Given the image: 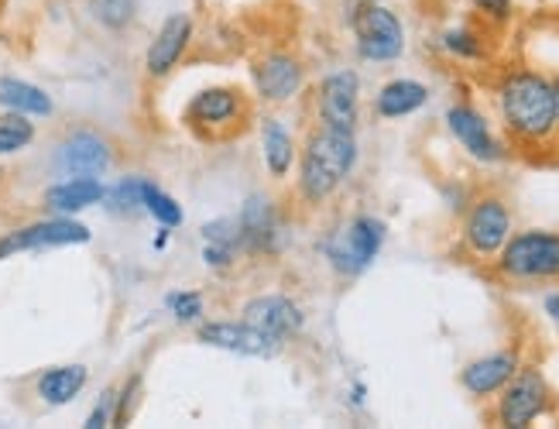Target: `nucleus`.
Returning <instances> with one entry per match:
<instances>
[{"instance_id":"nucleus-1","label":"nucleus","mask_w":559,"mask_h":429,"mask_svg":"<svg viewBox=\"0 0 559 429\" xmlns=\"http://www.w3.org/2000/svg\"><path fill=\"white\" fill-rule=\"evenodd\" d=\"M357 165V138L354 131H340L320 124L299 155V196L309 206L326 203Z\"/></svg>"},{"instance_id":"nucleus-2","label":"nucleus","mask_w":559,"mask_h":429,"mask_svg":"<svg viewBox=\"0 0 559 429\" xmlns=\"http://www.w3.org/2000/svg\"><path fill=\"white\" fill-rule=\"evenodd\" d=\"M501 117L504 128L512 131L519 141H528V145H539V141L556 134V97H552V83L539 73H512L501 90Z\"/></svg>"},{"instance_id":"nucleus-3","label":"nucleus","mask_w":559,"mask_h":429,"mask_svg":"<svg viewBox=\"0 0 559 429\" xmlns=\"http://www.w3.org/2000/svg\"><path fill=\"white\" fill-rule=\"evenodd\" d=\"M498 272L519 282L559 278V234L556 230L512 234L498 251Z\"/></svg>"},{"instance_id":"nucleus-4","label":"nucleus","mask_w":559,"mask_h":429,"mask_svg":"<svg viewBox=\"0 0 559 429\" xmlns=\"http://www.w3.org/2000/svg\"><path fill=\"white\" fill-rule=\"evenodd\" d=\"M381 245H384V224L378 217L360 213V217L347 221L344 227L326 237L323 251H326V261L336 275L354 278L371 269V261L378 258Z\"/></svg>"},{"instance_id":"nucleus-5","label":"nucleus","mask_w":559,"mask_h":429,"mask_svg":"<svg viewBox=\"0 0 559 429\" xmlns=\"http://www.w3.org/2000/svg\"><path fill=\"white\" fill-rule=\"evenodd\" d=\"M354 45L364 62H395L405 52V28L392 8L364 0L350 14Z\"/></svg>"},{"instance_id":"nucleus-6","label":"nucleus","mask_w":559,"mask_h":429,"mask_svg":"<svg viewBox=\"0 0 559 429\" xmlns=\"http://www.w3.org/2000/svg\"><path fill=\"white\" fill-rule=\"evenodd\" d=\"M93 230L86 224H80L76 217H45L35 224L14 227L8 234H0V261H8L14 254L24 251H45V248H76V245H90Z\"/></svg>"},{"instance_id":"nucleus-7","label":"nucleus","mask_w":559,"mask_h":429,"mask_svg":"<svg viewBox=\"0 0 559 429\" xmlns=\"http://www.w3.org/2000/svg\"><path fill=\"white\" fill-rule=\"evenodd\" d=\"M549 409V385L539 368H522L501 389L498 422L508 429H525Z\"/></svg>"},{"instance_id":"nucleus-8","label":"nucleus","mask_w":559,"mask_h":429,"mask_svg":"<svg viewBox=\"0 0 559 429\" xmlns=\"http://www.w3.org/2000/svg\"><path fill=\"white\" fill-rule=\"evenodd\" d=\"M114 162V148L104 134L96 131H72L52 148V169L69 179V176H96L100 179Z\"/></svg>"},{"instance_id":"nucleus-9","label":"nucleus","mask_w":559,"mask_h":429,"mask_svg":"<svg viewBox=\"0 0 559 429\" xmlns=\"http://www.w3.org/2000/svg\"><path fill=\"white\" fill-rule=\"evenodd\" d=\"M512 237V213H508L504 200L498 196H480L464 224V241L477 258H495L504 241Z\"/></svg>"},{"instance_id":"nucleus-10","label":"nucleus","mask_w":559,"mask_h":429,"mask_svg":"<svg viewBox=\"0 0 559 429\" xmlns=\"http://www.w3.org/2000/svg\"><path fill=\"white\" fill-rule=\"evenodd\" d=\"M357 104H360V80L354 69H336L320 83V97L316 110L326 128L354 131L357 128Z\"/></svg>"},{"instance_id":"nucleus-11","label":"nucleus","mask_w":559,"mask_h":429,"mask_svg":"<svg viewBox=\"0 0 559 429\" xmlns=\"http://www.w3.org/2000/svg\"><path fill=\"white\" fill-rule=\"evenodd\" d=\"M189 41H192V17L186 11L168 14L162 21V28L155 32L148 52H144V73L152 80H165L189 52Z\"/></svg>"},{"instance_id":"nucleus-12","label":"nucleus","mask_w":559,"mask_h":429,"mask_svg":"<svg viewBox=\"0 0 559 429\" xmlns=\"http://www.w3.org/2000/svg\"><path fill=\"white\" fill-rule=\"evenodd\" d=\"M200 344L221 347L240 357H275L282 350V341L269 337V333L254 330L251 323H234V320H216V323H200Z\"/></svg>"},{"instance_id":"nucleus-13","label":"nucleus","mask_w":559,"mask_h":429,"mask_svg":"<svg viewBox=\"0 0 559 429\" xmlns=\"http://www.w3.org/2000/svg\"><path fill=\"white\" fill-rule=\"evenodd\" d=\"M254 76V90L264 104H288L306 83V69L296 56L288 52H272L261 62H254L251 69Z\"/></svg>"},{"instance_id":"nucleus-14","label":"nucleus","mask_w":559,"mask_h":429,"mask_svg":"<svg viewBox=\"0 0 559 429\" xmlns=\"http://www.w3.org/2000/svg\"><path fill=\"white\" fill-rule=\"evenodd\" d=\"M240 317H245V323H251L254 330L269 333V337L275 341H288L292 333L302 330V309L299 302H292L288 296H254L245 302V309H240Z\"/></svg>"},{"instance_id":"nucleus-15","label":"nucleus","mask_w":559,"mask_h":429,"mask_svg":"<svg viewBox=\"0 0 559 429\" xmlns=\"http://www.w3.org/2000/svg\"><path fill=\"white\" fill-rule=\"evenodd\" d=\"M245 114V100H240V93L234 86H206L200 90L197 97L189 100L186 107V124L189 128H227L234 124L237 117Z\"/></svg>"},{"instance_id":"nucleus-16","label":"nucleus","mask_w":559,"mask_h":429,"mask_svg":"<svg viewBox=\"0 0 559 429\" xmlns=\"http://www.w3.org/2000/svg\"><path fill=\"white\" fill-rule=\"evenodd\" d=\"M104 193H107V186L96 176H69V179H59L56 186H48L41 193V203L48 213H56V217H76V213L90 206H100Z\"/></svg>"},{"instance_id":"nucleus-17","label":"nucleus","mask_w":559,"mask_h":429,"mask_svg":"<svg viewBox=\"0 0 559 429\" xmlns=\"http://www.w3.org/2000/svg\"><path fill=\"white\" fill-rule=\"evenodd\" d=\"M447 124H450V134L464 145L467 155H474L477 162H498L501 158V145L495 141L488 121L467 104H456L447 110Z\"/></svg>"},{"instance_id":"nucleus-18","label":"nucleus","mask_w":559,"mask_h":429,"mask_svg":"<svg viewBox=\"0 0 559 429\" xmlns=\"http://www.w3.org/2000/svg\"><path fill=\"white\" fill-rule=\"evenodd\" d=\"M515 371H519V354L515 350H498V354H488V357H477V361H471L464 368V374H460V381H464V389L471 395L484 398V395L501 392L508 381H512Z\"/></svg>"},{"instance_id":"nucleus-19","label":"nucleus","mask_w":559,"mask_h":429,"mask_svg":"<svg viewBox=\"0 0 559 429\" xmlns=\"http://www.w3.org/2000/svg\"><path fill=\"white\" fill-rule=\"evenodd\" d=\"M240 237H245V248L251 251H272L278 241V217L269 196H251L237 213Z\"/></svg>"},{"instance_id":"nucleus-20","label":"nucleus","mask_w":559,"mask_h":429,"mask_svg":"<svg viewBox=\"0 0 559 429\" xmlns=\"http://www.w3.org/2000/svg\"><path fill=\"white\" fill-rule=\"evenodd\" d=\"M90 381V368L86 365H59V368H48L38 374L35 381V392L45 405H52V409H59V405H69L72 398H76Z\"/></svg>"},{"instance_id":"nucleus-21","label":"nucleus","mask_w":559,"mask_h":429,"mask_svg":"<svg viewBox=\"0 0 559 429\" xmlns=\"http://www.w3.org/2000/svg\"><path fill=\"white\" fill-rule=\"evenodd\" d=\"M0 110L24 114V117H52L56 100L48 97V90L17 80V76H0Z\"/></svg>"},{"instance_id":"nucleus-22","label":"nucleus","mask_w":559,"mask_h":429,"mask_svg":"<svg viewBox=\"0 0 559 429\" xmlns=\"http://www.w3.org/2000/svg\"><path fill=\"white\" fill-rule=\"evenodd\" d=\"M296 141H292L288 128L278 121V117H264L261 121V158L264 169L272 172V179H285L296 165Z\"/></svg>"},{"instance_id":"nucleus-23","label":"nucleus","mask_w":559,"mask_h":429,"mask_svg":"<svg viewBox=\"0 0 559 429\" xmlns=\"http://www.w3.org/2000/svg\"><path fill=\"white\" fill-rule=\"evenodd\" d=\"M237 248H245V237H240L237 217H221L213 224H203V261L206 269H230Z\"/></svg>"},{"instance_id":"nucleus-24","label":"nucleus","mask_w":559,"mask_h":429,"mask_svg":"<svg viewBox=\"0 0 559 429\" xmlns=\"http://www.w3.org/2000/svg\"><path fill=\"white\" fill-rule=\"evenodd\" d=\"M429 100V90L416 80H392L378 90V100H374V110L384 121H399V117H408L423 110Z\"/></svg>"},{"instance_id":"nucleus-25","label":"nucleus","mask_w":559,"mask_h":429,"mask_svg":"<svg viewBox=\"0 0 559 429\" xmlns=\"http://www.w3.org/2000/svg\"><path fill=\"white\" fill-rule=\"evenodd\" d=\"M35 134H38L35 131V117L4 110V117H0V158L21 155L35 141Z\"/></svg>"},{"instance_id":"nucleus-26","label":"nucleus","mask_w":559,"mask_h":429,"mask_svg":"<svg viewBox=\"0 0 559 429\" xmlns=\"http://www.w3.org/2000/svg\"><path fill=\"white\" fill-rule=\"evenodd\" d=\"M141 206H144V213H148V217H155V224H162L168 230L182 224V206H179V200L168 196L165 189L155 186L152 179L141 182Z\"/></svg>"},{"instance_id":"nucleus-27","label":"nucleus","mask_w":559,"mask_h":429,"mask_svg":"<svg viewBox=\"0 0 559 429\" xmlns=\"http://www.w3.org/2000/svg\"><path fill=\"white\" fill-rule=\"evenodd\" d=\"M141 182H144V176L117 179L114 186H107L100 206L107 213H114V217H134V213H144V206H141Z\"/></svg>"},{"instance_id":"nucleus-28","label":"nucleus","mask_w":559,"mask_h":429,"mask_svg":"<svg viewBox=\"0 0 559 429\" xmlns=\"http://www.w3.org/2000/svg\"><path fill=\"white\" fill-rule=\"evenodd\" d=\"M93 11H96V21H100L104 28L120 32L134 21L138 0H93Z\"/></svg>"},{"instance_id":"nucleus-29","label":"nucleus","mask_w":559,"mask_h":429,"mask_svg":"<svg viewBox=\"0 0 559 429\" xmlns=\"http://www.w3.org/2000/svg\"><path fill=\"white\" fill-rule=\"evenodd\" d=\"M165 306H168V313L176 317V323H200L203 320V296L200 293H189V289L168 293Z\"/></svg>"},{"instance_id":"nucleus-30","label":"nucleus","mask_w":559,"mask_h":429,"mask_svg":"<svg viewBox=\"0 0 559 429\" xmlns=\"http://www.w3.org/2000/svg\"><path fill=\"white\" fill-rule=\"evenodd\" d=\"M443 49L450 56H460V59H480L484 56V45L474 32L467 28H456V32H447L443 35Z\"/></svg>"},{"instance_id":"nucleus-31","label":"nucleus","mask_w":559,"mask_h":429,"mask_svg":"<svg viewBox=\"0 0 559 429\" xmlns=\"http://www.w3.org/2000/svg\"><path fill=\"white\" fill-rule=\"evenodd\" d=\"M114 409H117V392H114V389H107L100 398H96L93 409H90V416H86V429H107V426H114Z\"/></svg>"},{"instance_id":"nucleus-32","label":"nucleus","mask_w":559,"mask_h":429,"mask_svg":"<svg viewBox=\"0 0 559 429\" xmlns=\"http://www.w3.org/2000/svg\"><path fill=\"white\" fill-rule=\"evenodd\" d=\"M138 392H141V378L134 374L131 381H124V389L117 392V409H114V426H124L134 413V402H138Z\"/></svg>"},{"instance_id":"nucleus-33","label":"nucleus","mask_w":559,"mask_h":429,"mask_svg":"<svg viewBox=\"0 0 559 429\" xmlns=\"http://www.w3.org/2000/svg\"><path fill=\"white\" fill-rule=\"evenodd\" d=\"M471 4H474L480 14L495 17V21H504L508 14H512V0H471Z\"/></svg>"},{"instance_id":"nucleus-34","label":"nucleus","mask_w":559,"mask_h":429,"mask_svg":"<svg viewBox=\"0 0 559 429\" xmlns=\"http://www.w3.org/2000/svg\"><path fill=\"white\" fill-rule=\"evenodd\" d=\"M543 306H546V317H552L559 323V293H549Z\"/></svg>"},{"instance_id":"nucleus-35","label":"nucleus","mask_w":559,"mask_h":429,"mask_svg":"<svg viewBox=\"0 0 559 429\" xmlns=\"http://www.w3.org/2000/svg\"><path fill=\"white\" fill-rule=\"evenodd\" d=\"M165 245H168V227H162V230H158V237H155V248H158V251H162Z\"/></svg>"},{"instance_id":"nucleus-36","label":"nucleus","mask_w":559,"mask_h":429,"mask_svg":"<svg viewBox=\"0 0 559 429\" xmlns=\"http://www.w3.org/2000/svg\"><path fill=\"white\" fill-rule=\"evenodd\" d=\"M552 97H556V124H559V80L552 83Z\"/></svg>"},{"instance_id":"nucleus-37","label":"nucleus","mask_w":559,"mask_h":429,"mask_svg":"<svg viewBox=\"0 0 559 429\" xmlns=\"http://www.w3.org/2000/svg\"><path fill=\"white\" fill-rule=\"evenodd\" d=\"M354 402H357V405L364 402V385H354Z\"/></svg>"},{"instance_id":"nucleus-38","label":"nucleus","mask_w":559,"mask_h":429,"mask_svg":"<svg viewBox=\"0 0 559 429\" xmlns=\"http://www.w3.org/2000/svg\"><path fill=\"white\" fill-rule=\"evenodd\" d=\"M0 186H4V169H0Z\"/></svg>"}]
</instances>
